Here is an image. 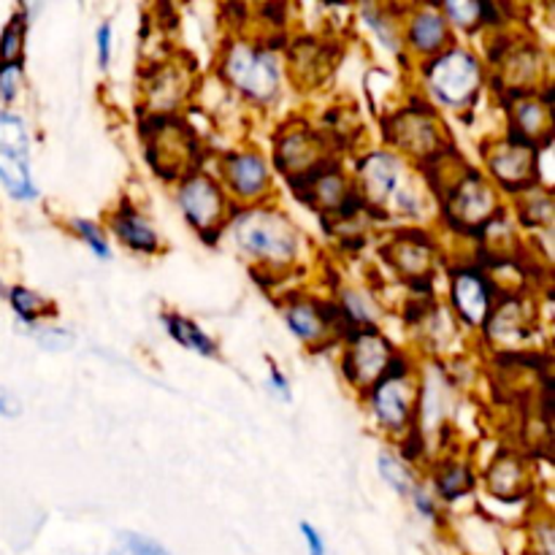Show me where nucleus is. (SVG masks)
<instances>
[{
	"label": "nucleus",
	"mask_w": 555,
	"mask_h": 555,
	"mask_svg": "<svg viewBox=\"0 0 555 555\" xmlns=\"http://www.w3.org/2000/svg\"><path fill=\"white\" fill-rule=\"evenodd\" d=\"M358 198L369 211L383 217H415L423 195L415 190L406 163L393 152H369L358 163Z\"/></svg>",
	"instance_id": "1"
},
{
	"label": "nucleus",
	"mask_w": 555,
	"mask_h": 555,
	"mask_svg": "<svg viewBox=\"0 0 555 555\" xmlns=\"http://www.w3.org/2000/svg\"><path fill=\"white\" fill-rule=\"evenodd\" d=\"M231 233L242 255L271 271L287 269L298 258V231L287 215L269 206H247L231 217Z\"/></svg>",
	"instance_id": "2"
},
{
	"label": "nucleus",
	"mask_w": 555,
	"mask_h": 555,
	"mask_svg": "<svg viewBox=\"0 0 555 555\" xmlns=\"http://www.w3.org/2000/svg\"><path fill=\"white\" fill-rule=\"evenodd\" d=\"M423 85L439 106L469 108L482 90L480 57L464 47H448L437 57L423 60Z\"/></svg>",
	"instance_id": "3"
},
{
	"label": "nucleus",
	"mask_w": 555,
	"mask_h": 555,
	"mask_svg": "<svg viewBox=\"0 0 555 555\" xmlns=\"http://www.w3.org/2000/svg\"><path fill=\"white\" fill-rule=\"evenodd\" d=\"M222 76L233 90L255 103L274 101L280 92V57L255 41H231L222 54Z\"/></svg>",
	"instance_id": "4"
},
{
	"label": "nucleus",
	"mask_w": 555,
	"mask_h": 555,
	"mask_svg": "<svg viewBox=\"0 0 555 555\" xmlns=\"http://www.w3.org/2000/svg\"><path fill=\"white\" fill-rule=\"evenodd\" d=\"M177 204L184 220L201 233L206 244H215L217 236L231 225V195L211 173L190 171L179 179Z\"/></svg>",
	"instance_id": "5"
},
{
	"label": "nucleus",
	"mask_w": 555,
	"mask_h": 555,
	"mask_svg": "<svg viewBox=\"0 0 555 555\" xmlns=\"http://www.w3.org/2000/svg\"><path fill=\"white\" fill-rule=\"evenodd\" d=\"M0 184L14 201H36L38 184L33 179L30 130L14 112H0Z\"/></svg>",
	"instance_id": "6"
},
{
	"label": "nucleus",
	"mask_w": 555,
	"mask_h": 555,
	"mask_svg": "<svg viewBox=\"0 0 555 555\" xmlns=\"http://www.w3.org/2000/svg\"><path fill=\"white\" fill-rule=\"evenodd\" d=\"M444 217L459 231H482L488 222L496 220V190L480 171L466 168L444 193Z\"/></svg>",
	"instance_id": "7"
},
{
	"label": "nucleus",
	"mask_w": 555,
	"mask_h": 555,
	"mask_svg": "<svg viewBox=\"0 0 555 555\" xmlns=\"http://www.w3.org/2000/svg\"><path fill=\"white\" fill-rule=\"evenodd\" d=\"M404 358L393 356L388 374L369 390L372 412L379 426L390 434H404L415 421V383L410 377V369H399Z\"/></svg>",
	"instance_id": "8"
},
{
	"label": "nucleus",
	"mask_w": 555,
	"mask_h": 555,
	"mask_svg": "<svg viewBox=\"0 0 555 555\" xmlns=\"http://www.w3.org/2000/svg\"><path fill=\"white\" fill-rule=\"evenodd\" d=\"M488 171L493 182L507 193L524 195L534 190L537 184V146L529 141L509 133L507 139H499L486 152Z\"/></svg>",
	"instance_id": "9"
},
{
	"label": "nucleus",
	"mask_w": 555,
	"mask_h": 555,
	"mask_svg": "<svg viewBox=\"0 0 555 555\" xmlns=\"http://www.w3.org/2000/svg\"><path fill=\"white\" fill-rule=\"evenodd\" d=\"M390 141L406 155L426 157V163L448 152V135L442 133V125L428 103L396 114L390 119Z\"/></svg>",
	"instance_id": "10"
},
{
	"label": "nucleus",
	"mask_w": 555,
	"mask_h": 555,
	"mask_svg": "<svg viewBox=\"0 0 555 555\" xmlns=\"http://www.w3.org/2000/svg\"><path fill=\"white\" fill-rule=\"evenodd\" d=\"M393 356L396 350L377 328L352 331V339L347 345L345 358H341V369H345V377L350 379L352 388L369 393L388 374Z\"/></svg>",
	"instance_id": "11"
},
{
	"label": "nucleus",
	"mask_w": 555,
	"mask_h": 555,
	"mask_svg": "<svg viewBox=\"0 0 555 555\" xmlns=\"http://www.w3.org/2000/svg\"><path fill=\"white\" fill-rule=\"evenodd\" d=\"M274 157L276 168H280L285 177L293 179V188H298L309 173H314L318 168H323L325 163H331L323 139H320L318 130L312 128H293L280 133L274 146Z\"/></svg>",
	"instance_id": "12"
},
{
	"label": "nucleus",
	"mask_w": 555,
	"mask_h": 555,
	"mask_svg": "<svg viewBox=\"0 0 555 555\" xmlns=\"http://www.w3.org/2000/svg\"><path fill=\"white\" fill-rule=\"evenodd\" d=\"M225 184L242 204H263L271 190V171L258 150H236L222 157Z\"/></svg>",
	"instance_id": "13"
},
{
	"label": "nucleus",
	"mask_w": 555,
	"mask_h": 555,
	"mask_svg": "<svg viewBox=\"0 0 555 555\" xmlns=\"http://www.w3.org/2000/svg\"><path fill=\"white\" fill-rule=\"evenodd\" d=\"M285 323L293 336H298L307 345H320V341H325V336L341 334L339 323H345V318H341L336 304L296 298L285 307Z\"/></svg>",
	"instance_id": "14"
},
{
	"label": "nucleus",
	"mask_w": 555,
	"mask_h": 555,
	"mask_svg": "<svg viewBox=\"0 0 555 555\" xmlns=\"http://www.w3.org/2000/svg\"><path fill=\"white\" fill-rule=\"evenodd\" d=\"M450 301H453L455 314L464 320V325L469 328H480L486 325L488 314L493 309V293L491 282L480 274L477 269H464L453 276V285H450Z\"/></svg>",
	"instance_id": "15"
},
{
	"label": "nucleus",
	"mask_w": 555,
	"mask_h": 555,
	"mask_svg": "<svg viewBox=\"0 0 555 555\" xmlns=\"http://www.w3.org/2000/svg\"><path fill=\"white\" fill-rule=\"evenodd\" d=\"M144 98L150 112H155L157 117H168L179 108V103L188 98L190 79L184 74L182 65L177 63H160L144 76Z\"/></svg>",
	"instance_id": "16"
},
{
	"label": "nucleus",
	"mask_w": 555,
	"mask_h": 555,
	"mask_svg": "<svg viewBox=\"0 0 555 555\" xmlns=\"http://www.w3.org/2000/svg\"><path fill=\"white\" fill-rule=\"evenodd\" d=\"M526 304L529 301H520V298H504L493 304L486 320L488 339L502 347H518L520 341L529 339L534 334V312Z\"/></svg>",
	"instance_id": "17"
},
{
	"label": "nucleus",
	"mask_w": 555,
	"mask_h": 555,
	"mask_svg": "<svg viewBox=\"0 0 555 555\" xmlns=\"http://www.w3.org/2000/svg\"><path fill=\"white\" fill-rule=\"evenodd\" d=\"M406 49H412L421 57H437L439 52L450 47L453 33H450L448 20L437 9H417L406 22Z\"/></svg>",
	"instance_id": "18"
},
{
	"label": "nucleus",
	"mask_w": 555,
	"mask_h": 555,
	"mask_svg": "<svg viewBox=\"0 0 555 555\" xmlns=\"http://www.w3.org/2000/svg\"><path fill=\"white\" fill-rule=\"evenodd\" d=\"M486 486L502 502H515L531 493L529 469L518 453H499L486 472Z\"/></svg>",
	"instance_id": "19"
},
{
	"label": "nucleus",
	"mask_w": 555,
	"mask_h": 555,
	"mask_svg": "<svg viewBox=\"0 0 555 555\" xmlns=\"http://www.w3.org/2000/svg\"><path fill=\"white\" fill-rule=\"evenodd\" d=\"M112 233L125 244V247L133 249V253H160V236H157V231L133 204H128V201H122V204L117 206V211L112 215Z\"/></svg>",
	"instance_id": "20"
},
{
	"label": "nucleus",
	"mask_w": 555,
	"mask_h": 555,
	"mask_svg": "<svg viewBox=\"0 0 555 555\" xmlns=\"http://www.w3.org/2000/svg\"><path fill=\"white\" fill-rule=\"evenodd\" d=\"M385 258H388L390 266L399 269L401 276H406V280H421V276H426L431 271V242H426V238L412 231L399 233L385 247Z\"/></svg>",
	"instance_id": "21"
},
{
	"label": "nucleus",
	"mask_w": 555,
	"mask_h": 555,
	"mask_svg": "<svg viewBox=\"0 0 555 555\" xmlns=\"http://www.w3.org/2000/svg\"><path fill=\"white\" fill-rule=\"evenodd\" d=\"M160 323H163V328L171 334V339L177 341L179 347H184V350L195 352V356H201V358H220L217 341L211 339L209 334H204L195 320L184 318V314H179V312H163Z\"/></svg>",
	"instance_id": "22"
},
{
	"label": "nucleus",
	"mask_w": 555,
	"mask_h": 555,
	"mask_svg": "<svg viewBox=\"0 0 555 555\" xmlns=\"http://www.w3.org/2000/svg\"><path fill=\"white\" fill-rule=\"evenodd\" d=\"M291 68H293V79H301L307 81V85H318L331 65L328 60H325L323 47H318V41H301V43H293Z\"/></svg>",
	"instance_id": "23"
},
{
	"label": "nucleus",
	"mask_w": 555,
	"mask_h": 555,
	"mask_svg": "<svg viewBox=\"0 0 555 555\" xmlns=\"http://www.w3.org/2000/svg\"><path fill=\"white\" fill-rule=\"evenodd\" d=\"M27 9H16L9 22L0 30V65H22L25 60V38H27Z\"/></svg>",
	"instance_id": "24"
},
{
	"label": "nucleus",
	"mask_w": 555,
	"mask_h": 555,
	"mask_svg": "<svg viewBox=\"0 0 555 555\" xmlns=\"http://www.w3.org/2000/svg\"><path fill=\"white\" fill-rule=\"evenodd\" d=\"M5 296H9L11 312H14L25 325H36V323H41V320L52 318L54 314L52 304H49L41 293L30 291V287H25V285L9 287V291H5Z\"/></svg>",
	"instance_id": "25"
},
{
	"label": "nucleus",
	"mask_w": 555,
	"mask_h": 555,
	"mask_svg": "<svg viewBox=\"0 0 555 555\" xmlns=\"http://www.w3.org/2000/svg\"><path fill=\"white\" fill-rule=\"evenodd\" d=\"M442 16L448 20V25L461 27V30L475 33L477 27L491 25L493 14H496V5L491 3H477V0H464V3H444Z\"/></svg>",
	"instance_id": "26"
},
{
	"label": "nucleus",
	"mask_w": 555,
	"mask_h": 555,
	"mask_svg": "<svg viewBox=\"0 0 555 555\" xmlns=\"http://www.w3.org/2000/svg\"><path fill=\"white\" fill-rule=\"evenodd\" d=\"M434 482H437V491L444 502H455V499L466 496V493L472 491V486H475V475H472L469 464L450 461V464H444L442 469L437 472Z\"/></svg>",
	"instance_id": "27"
},
{
	"label": "nucleus",
	"mask_w": 555,
	"mask_h": 555,
	"mask_svg": "<svg viewBox=\"0 0 555 555\" xmlns=\"http://www.w3.org/2000/svg\"><path fill=\"white\" fill-rule=\"evenodd\" d=\"M377 469H379V477L385 480V486H388L393 493H399V496H412V493H415L417 488L415 472L406 466L404 459H399L396 453H379Z\"/></svg>",
	"instance_id": "28"
},
{
	"label": "nucleus",
	"mask_w": 555,
	"mask_h": 555,
	"mask_svg": "<svg viewBox=\"0 0 555 555\" xmlns=\"http://www.w3.org/2000/svg\"><path fill=\"white\" fill-rule=\"evenodd\" d=\"M70 228H74L76 236H79L81 242L90 247V253L95 255V258H101V260L112 258V247H108V242H106V233H103V228L98 225V222L74 217V220H70Z\"/></svg>",
	"instance_id": "29"
},
{
	"label": "nucleus",
	"mask_w": 555,
	"mask_h": 555,
	"mask_svg": "<svg viewBox=\"0 0 555 555\" xmlns=\"http://www.w3.org/2000/svg\"><path fill=\"white\" fill-rule=\"evenodd\" d=\"M30 334H33V339H36L38 345H41L43 350H49V352L70 350V347H74V341H76L74 331L60 328V325H36Z\"/></svg>",
	"instance_id": "30"
},
{
	"label": "nucleus",
	"mask_w": 555,
	"mask_h": 555,
	"mask_svg": "<svg viewBox=\"0 0 555 555\" xmlns=\"http://www.w3.org/2000/svg\"><path fill=\"white\" fill-rule=\"evenodd\" d=\"M119 553L122 555H171L166 547L152 537L139 534V531H122L119 534Z\"/></svg>",
	"instance_id": "31"
},
{
	"label": "nucleus",
	"mask_w": 555,
	"mask_h": 555,
	"mask_svg": "<svg viewBox=\"0 0 555 555\" xmlns=\"http://www.w3.org/2000/svg\"><path fill=\"white\" fill-rule=\"evenodd\" d=\"M25 81V68L22 65H0V101L14 103Z\"/></svg>",
	"instance_id": "32"
},
{
	"label": "nucleus",
	"mask_w": 555,
	"mask_h": 555,
	"mask_svg": "<svg viewBox=\"0 0 555 555\" xmlns=\"http://www.w3.org/2000/svg\"><path fill=\"white\" fill-rule=\"evenodd\" d=\"M114 33H112V25L108 22H103L101 27H98L95 33V43H98V65L101 68H108V63H112V47H114Z\"/></svg>",
	"instance_id": "33"
},
{
	"label": "nucleus",
	"mask_w": 555,
	"mask_h": 555,
	"mask_svg": "<svg viewBox=\"0 0 555 555\" xmlns=\"http://www.w3.org/2000/svg\"><path fill=\"white\" fill-rule=\"evenodd\" d=\"M301 537H304V545H307V555H328V551H325L323 534H320L312 524H307V520L301 524Z\"/></svg>",
	"instance_id": "34"
},
{
	"label": "nucleus",
	"mask_w": 555,
	"mask_h": 555,
	"mask_svg": "<svg viewBox=\"0 0 555 555\" xmlns=\"http://www.w3.org/2000/svg\"><path fill=\"white\" fill-rule=\"evenodd\" d=\"M269 388H271V393L276 396V399H282V401H291L293 399L291 383H287V377H285V374H282L280 366H271L269 369Z\"/></svg>",
	"instance_id": "35"
},
{
	"label": "nucleus",
	"mask_w": 555,
	"mask_h": 555,
	"mask_svg": "<svg viewBox=\"0 0 555 555\" xmlns=\"http://www.w3.org/2000/svg\"><path fill=\"white\" fill-rule=\"evenodd\" d=\"M534 555H553V529L547 520H542L540 529H534Z\"/></svg>",
	"instance_id": "36"
},
{
	"label": "nucleus",
	"mask_w": 555,
	"mask_h": 555,
	"mask_svg": "<svg viewBox=\"0 0 555 555\" xmlns=\"http://www.w3.org/2000/svg\"><path fill=\"white\" fill-rule=\"evenodd\" d=\"M412 502H415V509L423 515V518H428V520L437 518V502H434V496L428 491L415 488V493H412Z\"/></svg>",
	"instance_id": "37"
},
{
	"label": "nucleus",
	"mask_w": 555,
	"mask_h": 555,
	"mask_svg": "<svg viewBox=\"0 0 555 555\" xmlns=\"http://www.w3.org/2000/svg\"><path fill=\"white\" fill-rule=\"evenodd\" d=\"M22 404L9 393L5 388H0V417H20Z\"/></svg>",
	"instance_id": "38"
},
{
	"label": "nucleus",
	"mask_w": 555,
	"mask_h": 555,
	"mask_svg": "<svg viewBox=\"0 0 555 555\" xmlns=\"http://www.w3.org/2000/svg\"><path fill=\"white\" fill-rule=\"evenodd\" d=\"M3 293H5V285H3V282H0V296H3Z\"/></svg>",
	"instance_id": "39"
}]
</instances>
